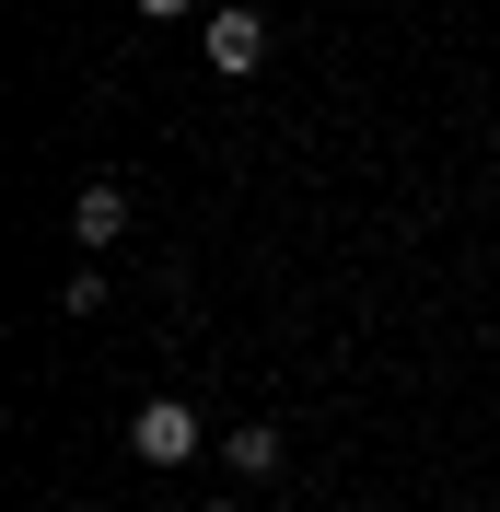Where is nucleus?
I'll return each mask as SVG.
<instances>
[{
  "label": "nucleus",
  "instance_id": "nucleus-1",
  "mask_svg": "<svg viewBox=\"0 0 500 512\" xmlns=\"http://www.w3.org/2000/svg\"><path fill=\"white\" fill-rule=\"evenodd\" d=\"M198 443H210V419H198L187 396H140V408H128V454H140V466H187Z\"/></svg>",
  "mask_w": 500,
  "mask_h": 512
},
{
  "label": "nucleus",
  "instance_id": "nucleus-2",
  "mask_svg": "<svg viewBox=\"0 0 500 512\" xmlns=\"http://www.w3.org/2000/svg\"><path fill=\"white\" fill-rule=\"evenodd\" d=\"M210 70L221 82H256V70H268V24H256V12H210Z\"/></svg>",
  "mask_w": 500,
  "mask_h": 512
},
{
  "label": "nucleus",
  "instance_id": "nucleus-3",
  "mask_svg": "<svg viewBox=\"0 0 500 512\" xmlns=\"http://www.w3.org/2000/svg\"><path fill=\"white\" fill-rule=\"evenodd\" d=\"M221 466H233V478H280V431H268V419H233V431H221Z\"/></svg>",
  "mask_w": 500,
  "mask_h": 512
},
{
  "label": "nucleus",
  "instance_id": "nucleus-4",
  "mask_svg": "<svg viewBox=\"0 0 500 512\" xmlns=\"http://www.w3.org/2000/svg\"><path fill=\"white\" fill-rule=\"evenodd\" d=\"M70 233H82V245H117V233H128V187H105V175H94V187L70 198Z\"/></svg>",
  "mask_w": 500,
  "mask_h": 512
},
{
  "label": "nucleus",
  "instance_id": "nucleus-5",
  "mask_svg": "<svg viewBox=\"0 0 500 512\" xmlns=\"http://www.w3.org/2000/svg\"><path fill=\"white\" fill-rule=\"evenodd\" d=\"M140 12H152V24H175V12H198V0H140Z\"/></svg>",
  "mask_w": 500,
  "mask_h": 512
},
{
  "label": "nucleus",
  "instance_id": "nucleus-6",
  "mask_svg": "<svg viewBox=\"0 0 500 512\" xmlns=\"http://www.w3.org/2000/svg\"><path fill=\"white\" fill-rule=\"evenodd\" d=\"M198 512H245V501H198Z\"/></svg>",
  "mask_w": 500,
  "mask_h": 512
}]
</instances>
